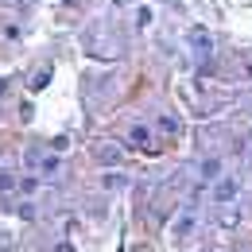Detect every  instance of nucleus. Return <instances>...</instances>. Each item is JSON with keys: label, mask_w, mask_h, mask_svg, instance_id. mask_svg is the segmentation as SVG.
<instances>
[{"label": "nucleus", "mask_w": 252, "mask_h": 252, "mask_svg": "<svg viewBox=\"0 0 252 252\" xmlns=\"http://www.w3.org/2000/svg\"><path fill=\"white\" fill-rule=\"evenodd\" d=\"M218 198H233V183H221V187H218Z\"/></svg>", "instance_id": "obj_1"}]
</instances>
